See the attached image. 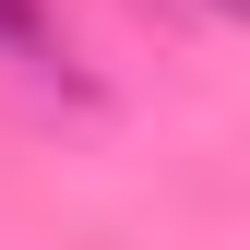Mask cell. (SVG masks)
<instances>
[{"label": "cell", "mask_w": 250, "mask_h": 250, "mask_svg": "<svg viewBox=\"0 0 250 250\" xmlns=\"http://www.w3.org/2000/svg\"><path fill=\"white\" fill-rule=\"evenodd\" d=\"M0 48H12V60H48V0H0Z\"/></svg>", "instance_id": "6da1fadb"}]
</instances>
